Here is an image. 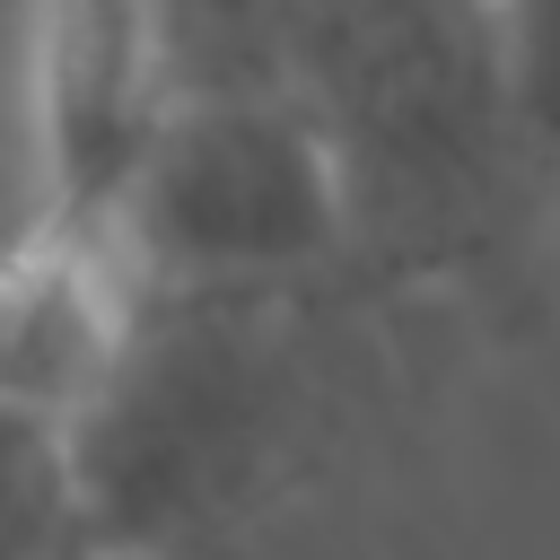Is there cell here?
<instances>
[{
	"label": "cell",
	"mask_w": 560,
	"mask_h": 560,
	"mask_svg": "<svg viewBox=\"0 0 560 560\" xmlns=\"http://www.w3.org/2000/svg\"><path fill=\"white\" fill-rule=\"evenodd\" d=\"M368 245L455 254L534 166L481 0H324L306 52Z\"/></svg>",
	"instance_id": "1"
},
{
	"label": "cell",
	"mask_w": 560,
	"mask_h": 560,
	"mask_svg": "<svg viewBox=\"0 0 560 560\" xmlns=\"http://www.w3.org/2000/svg\"><path fill=\"white\" fill-rule=\"evenodd\" d=\"M280 289H149L96 402L52 429L70 455L79 551H158L210 525L280 446Z\"/></svg>",
	"instance_id": "2"
},
{
	"label": "cell",
	"mask_w": 560,
	"mask_h": 560,
	"mask_svg": "<svg viewBox=\"0 0 560 560\" xmlns=\"http://www.w3.org/2000/svg\"><path fill=\"white\" fill-rule=\"evenodd\" d=\"M105 236L140 289H289L359 245L350 175L306 96H166Z\"/></svg>",
	"instance_id": "3"
},
{
	"label": "cell",
	"mask_w": 560,
	"mask_h": 560,
	"mask_svg": "<svg viewBox=\"0 0 560 560\" xmlns=\"http://www.w3.org/2000/svg\"><path fill=\"white\" fill-rule=\"evenodd\" d=\"M26 96H35L26 228H105L175 96L158 0H35Z\"/></svg>",
	"instance_id": "4"
},
{
	"label": "cell",
	"mask_w": 560,
	"mask_h": 560,
	"mask_svg": "<svg viewBox=\"0 0 560 560\" xmlns=\"http://www.w3.org/2000/svg\"><path fill=\"white\" fill-rule=\"evenodd\" d=\"M324 0H158V44H166V88L175 96H306V52H315Z\"/></svg>",
	"instance_id": "5"
},
{
	"label": "cell",
	"mask_w": 560,
	"mask_h": 560,
	"mask_svg": "<svg viewBox=\"0 0 560 560\" xmlns=\"http://www.w3.org/2000/svg\"><path fill=\"white\" fill-rule=\"evenodd\" d=\"M508 88H516V122L534 140V166H560V0H481Z\"/></svg>",
	"instance_id": "6"
}]
</instances>
